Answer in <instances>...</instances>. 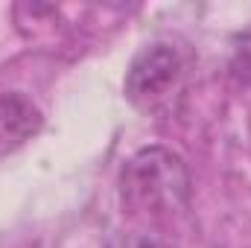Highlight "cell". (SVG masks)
<instances>
[{"label": "cell", "mask_w": 251, "mask_h": 248, "mask_svg": "<svg viewBox=\"0 0 251 248\" xmlns=\"http://www.w3.org/2000/svg\"><path fill=\"white\" fill-rule=\"evenodd\" d=\"M123 204L143 213H178L190 204V173L184 161L164 149H140L123 170Z\"/></svg>", "instance_id": "obj_1"}, {"label": "cell", "mask_w": 251, "mask_h": 248, "mask_svg": "<svg viewBox=\"0 0 251 248\" xmlns=\"http://www.w3.org/2000/svg\"><path fill=\"white\" fill-rule=\"evenodd\" d=\"M105 248H170L161 237L146 234V231H128V234H117L108 240Z\"/></svg>", "instance_id": "obj_4"}, {"label": "cell", "mask_w": 251, "mask_h": 248, "mask_svg": "<svg viewBox=\"0 0 251 248\" xmlns=\"http://www.w3.org/2000/svg\"><path fill=\"white\" fill-rule=\"evenodd\" d=\"M41 125L44 117L29 97L18 91L0 94V155L21 149L32 134L41 131Z\"/></svg>", "instance_id": "obj_3"}, {"label": "cell", "mask_w": 251, "mask_h": 248, "mask_svg": "<svg viewBox=\"0 0 251 248\" xmlns=\"http://www.w3.org/2000/svg\"><path fill=\"white\" fill-rule=\"evenodd\" d=\"M178 76H181L178 50L173 44H149L131 59L126 70L123 91L128 102H134L137 108H152L161 99H167Z\"/></svg>", "instance_id": "obj_2"}]
</instances>
